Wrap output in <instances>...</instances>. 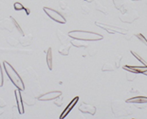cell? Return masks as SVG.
Masks as SVG:
<instances>
[{"label": "cell", "mask_w": 147, "mask_h": 119, "mask_svg": "<svg viewBox=\"0 0 147 119\" xmlns=\"http://www.w3.org/2000/svg\"><path fill=\"white\" fill-rule=\"evenodd\" d=\"M3 66H4V69H5V72H6L7 77L9 78V80L11 81L12 84L15 85L18 89H20V91H24L25 90L24 82L22 81L21 77L15 71V69L12 67L11 64H9L7 62H3Z\"/></svg>", "instance_id": "6da1fadb"}, {"label": "cell", "mask_w": 147, "mask_h": 119, "mask_svg": "<svg viewBox=\"0 0 147 119\" xmlns=\"http://www.w3.org/2000/svg\"><path fill=\"white\" fill-rule=\"evenodd\" d=\"M68 36L73 39H81L85 41H96L103 39V36L98 33L85 30H72L68 32Z\"/></svg>", "instance_id": "7a4b0ae2"}, {"label": "cell", "mask_w": 147, "mask_h": 119, "mask_svg": "<svg viewBox=\"0 0 147 119\" xmlns=\"http://www.w3.org/2000/svg\"><path fill=\"white\" fill-rule=\"evenodd\" d=\"M112 113L116 116H126L132 114V111H129V107H126L125 104H123L121 101H114L111 104Z\"/></svg>", "instance_id": "3957f363"}, {"label": "cell", "mask_w": 147, "mask_h": 119, "mask_svg": "<svg viewBox=\"0 0 147 119\" xmlns=\"http://www.w3.org/2000/svg\"><path fill=\"white\" fill-rule=\"evenodd\" d=\"M95 24L103 29L104 30L108 31L109 33L110 34H115V33H119V34H122V35H126L128 34L129 30L127 29H123V27H117V26H114V25H109V24H106V23H102V22H99V21H96Z\"/></svg>", "instance_id": "277c9868"}, {"label": "cell", "mask_w": 147, "mask_h": 119, "mask_svg": "<svg viewBox=\"0 0 147 119\" xmlns=\"http://www.w3.org/2000/svg\"><path fill=\"white\" fill-rule=\"evenodd\" d=\"M43 11L46 13L51 19H53L55 22H58V23H61V24H64L66 22L65 17H64L61 13H59L58 11L54 10L53 8H50V7H43Z\"/></svg>", "instance_id": "5b68a950"}, {"label": "cell", "mask_w": 147, "mask_h": 119, "mask_svg": "<svg viewBox=\"0 0 147 119\" xmlns=\"http://www.w3.org/2000/svg\"><path fill=\"white\" fill-rule=\"evenodd\" d=\"M139 13L136 10H130V11H126L125 13L119 15V18L121 19V22L124 23H132L133 21H135L136 19L139 18Z\"/></svg>", "instance_id": "8992f818"}, {"label": "cell", "mask_w": 147, "mask_h": 119, "mask_svg": "<svg viewBox=\"0 0 147 119\" xmlns=\"http://www.w3.org/2000/svg\"><path fill=\"white\" fill-rule=\"evenodd\" d=\"M63 94L61 91H53V92H49V93L42 94L38 96V100L40 102H47V101H52L56 99L58 96Z\"/></svg>", "instance_id": "52a82bcc"}, {"label": "cell", "mask_w": 147, "mask_h": 119, "mask_svg": "<svg viewBox=\"0 0 147 119\" xmlns=\"http://www.w3.org/2000/svg\"><path fill=\"white\" fill-rule=\"evenodd\" d=\"M20 89H16L15 90V96H16V101H17V107H18V111L20 114H24L25 110H24V104H23V100H22V95L20 93Z\"/></svg>", "instance_id": "ba28073f"}, {"label": "cell", "mask_w": 147, "mask_h": 119, "mask_svg": "<svg viewBox=\"0 0 147 119\" xmlns=\"http://www.w3.org/2000/svg\"><path fill=\"white\" fill-rule=\"evenodd\" d=\"M79 111L84 113V114H89L91 116H94L96 114V107L93 106L91 104H87L86 103H81V104L79 105Z\"/></svg>", "instance_id": "9c48e42d"}, {"label": "cell", "mask_w": 147, "mask_h": 119, "mask_svg": "<svg viewBox=\"0 0 147 119\" xmlns=\"http://www.w3.org/2000/svg\"><path fill=\"white\" fill-rule=\"evenodd\" d=\"M13 27H15L13 25V22L9 18H5L3 20H0V29H6L7 31H13Z\"/></svg>", "instance_id": "30bf717a"}, {"label": "cell", "mask_w": 147, "mask_h": 119, "mask_svg": "<svg viewBox=\"0 0 147 119\" xmlns=\"http://www.w3.org/2000/svg\"><path fill=\"white\" fill-rule=\"evenodd\" d=\"M0 52L3 53H13V54H31L32 51L30 49H7V48H0Z\"/></svg>", "instance_id": "8fae6325"}, {"label": "cell", "mask_w": 147, "mask_h": 119, "mask_svg": "<svg viewBox=\"0 0 147 119\" xmlns=\"http://www.w3.org/2000/svg\"><path fill=\"white\" fill-rule=\"evenodd\" d=\"M125 70L127 71H131L135 73H145L147 72V66L144 65V66H129V65H125L123 67Z\"/></svg>", "instance_id": "7c38bea8"}, {"label": "cell", "mask_w": 147, "mask_h": 119, "mask_svg": "<svg viewBox=\"0 0 147 119\" xmlns=\"http://www.w3.org/2000/svg\"><path fill=\"white\" fill-rule=\"evenodd\" d=\"M33 39V36L31 34H28V35H22L20 39H18V42L21 44L23 47H28L31 44V41Z\"/></svg>", "instance_id": "4fadbf2b"}, {"label": "cell", "mask_w": 147, "mask_h": 119, "mask_svg": "<svg viewBox=\"0 0 147 119\" xmlns=\"http://www.w3.org/2000/svg\"><path fill=\"white\" fill-rule=\"evenodd\" d=\"M113 3H114V7L117 9H119L121 12V14L128 11L126 8V0H113Z\"/></svg>", "instance_id": "5bb4252c"}, {"label": "cell", "mask_w": 147, "mask_h": 119, "mask_svg": "<svg viewBox=\"0 0 147 119\" xmlns=\"http://www.w3.org/2000/svg\"><path fill=\"white\" fill-rule=\"evenodd\" d=\"M126 103H134V104H146L147 103V97L144 95L141 96H135L126 100Z\"/></svg>", "instance_id": "9a60e30c"}, {"label": "cell", "mask_w": 147, "mask_h": 119, "mask_svg": "<svg viewBox=\"0 0 147 119\" xmlns=\"http://www.w3.org/2000/svg\"><path fill=\"white\" fill-rule=\"evenodd\" d=\"M46 52V63L49 68V70H53V52L52 48H48L47 50H45Z\"/></svg>", "instance_id": "2e32d148"}, {"label": "cell", "mask_w": 147, "mask_h": 119, "mask_svg": "<svg viewBox=\"0 0 147 119\" xmlns=\"http://www.w3.org/2000/svg\"><path fill=\"white\" fill-rule=\"evenodd\" d=\"M70 43L72 44V46H75V47H76V48H83V49H86L89 46V44L86 43L85 40L76 39H74L73 40H71Z\"/></svg>", "instance_id": "e0dca14e"}, {"label": "cell", "mask_w": 147, "mask_h": 119, "mask_svg": "<svg viewBox=\"0 0 147 119\" xmlns=\"http://www.w3.org/2000/svg\"><path fill=\"white\" fill-rule=\"evenodd\" d=\"M71 46H72V44L70 42L63 44L61 47L59 48L58 52L61 55H63V56H67V55L69 54V50H70Z\"/></svg>", "instance_id": "ac0fdd59"}, {"label": "cell", "mask_w": 147, "mask_h": 119, "mask_svg": "<svg viewBox=\"0 0 147 119\" xmlns=\"http://www.w3.org/2000/svg\"><path fill=\"white\" fill-rule=\"evenodd\" d=\"M56 36H57V39H59V41L61 42L62 44H64V43H68L70 42V41H68V39H69V36L64 34L63 31L57 29L56 30Z\"/></svg>", "instance_id": "d6986e66"}, {"label": "cell", "mask_w": 147, "mask_h": 119, "mask_svg": "<svg viewBox=\"0 0 147 119\" xmlns=\"http://www.w3.org/2000/svg\"><path fill=\"white\" fill-rule=\"evenodd\" d=\"M78 99H79V98H78V97H76L75 99H74L73 101H72V102L70 103V104H68V106L65 108V110H64V112L62 114V116H60V118H63V117H65V116H66V114L69 113V112H70L71 111V110H72V108L74 107V106H75V105H76V102H77V101H78Z\"/></svg>", "instance_id": "ffe728a7"}, {"label": "cell", "mask_w": 147, "mask_h": 119, "mask_svg": "<svg viewBox=\"0 0 147 119\" xmlns=\"http://www.w3.org/2000/svg\"><path fill=\"white\" fill-rule=\"evenodd\" d=\"M95 9H96V10L99 11V12H101V13H103L104 15H108V14H109L108 9L106 8V7L103 6V5L101 4L100 2H98V1L95 2Z\"/></svg>", "instance_id": "44dd1931"}, {"label": "cell", "mask_w": 147, "mask_h": 119, "mask_svg": "<svg viewBox=\"0 0 147 119\" xmlns=\"http://www.w3.org/2000/svg\"><path fill=\"white\" fill-rule=\"evenodd\" d=\"M115 68L116 67H115L113 64L106 62L102 66V68H101V71L102 72H113V71H115Z\"/></svg>", "instance_id": "7402d4cb"}, {"label": "cell", "mask_w": 147, "mask_h": 119, "mask_svg": "<svg viewBox=\"0 0 147 119\" xmlns=\"http://www.w3.org/2000/svg\"><path fill=\"white\" fill-rule=\"evenodd\" d=\"M86 49H87V53H88V55L90 57L95 56V55L96 54V52H98V49H96V47H95V46H93V45H89Z\"/></svg>", "instance_id": "603a6c76"}, {"label": "cell", "mask_w": 147, "mask_h": 119, "mask_svg": "<svg viewBox=\"0 0 147 119\" xmlns=\"http://www.w3.org/2000/svg\"><path fill=\"white\" fill-rule=\"evenodd\" d=\"M10 17V19L12 20V22H13V25H14V27H16V29H18V31L20 32V33L21 34V35H24V31H23V29H21V27L20 26V24H18V23L17 22V20L15 19V18H14L13 17Z\"/></svg>", "instance_id": "cb8c5ba5"}, {"label": "cell", "mask_w": 147, "mask_h": 119, "mask_svg": "<svg viewBox=\"0 0 147 119\" xmlns=\"http://www.w3.org/2000/svg\"><path fill=\"white\" fill-rule=\"evenodd\" d=\"M126 78H127V81L132 82L136 78V73L133 72H131V71H127V72H126Z\"/></svg>", "instance_id": "d4e9b609"}, {"label": "cell", "mask_w": 147, "mask_h": 119, "mask_svg": "<svg viewBox=\"0 0 147 119\" xmlns=\"http://www.w3.org/2000/svg\"><path fill=\"white\" fill-rule=\"evenodd\" d=\"M63 103V96L62 94L60 95V96H58L56 99H54V102H53V104L56 105V106H58V107L62 106Z\"/></svg>", "instance_id": "484cf974"}, {"label": "cell", "mask_w": 147, "mask_h": 119, "mask_svg": "<svg viewBox=\"0 0 147 119\" xmlns=\"http://www.w3.org/2000/svg\"><path fill=\"white\" fill-rule=\"evenodd\" d=\"M7 43L10 45V46H13V47H15V46H17L18 43V40H17L16 39H14L12 38V37H7Z\"/></svg>", "instance_id": "4316f807"}, {"label": "cell", "mask_w": 147, "mask_h": 119, "mask_svg": "<svg viewBox=\"0 0 147 119\" xmlns=\"http://www.w3.org/2000/svg\"><path fill=\"white\" fill-rule=\"evenodd\" d=\"M122 60V56L119 54H116L115 55V65H116V68H119L121 67V62Z\"/></svg>", "instance_id": "83f0119b"}, {"label": "cell", "mask_w": 147, "mask_h": 119, "mask_svg": "<svg viewBox=\"0 0 147 119\" xmlns=\"http://www.w3.org/2000/svg\"><path fill=\"white\" fill-rule=\"evenodd\" d=\"M131 54L133 55V56H134V57L138 60V61H140V62H141V63H142V64H144V65L147 66V62L144 61V60H142V57L140 56V55H138L135 51H133V50H131Z\"/></svg>", "instance_id": "f1b7e54d"}, {"label": "cell", "mask_w": 147, "mask_h": 119, "mask_svg": "<svg viewBox=\"0 0 147 119\" xmlns=\"http://www.w3.org/2000/svg\"><path fill=\"white\" fill-rule=\"evenodd\" d=\"M14 9H15L16 11H20V10H24L25 9V7L23 6V5L20 2H16L14 4Z\"/></svg>", "instance_id": "f546056e"}, {"label": "cell", "mask_w": 147, "mask_h": 119, "mask_svg": "<svg viewBox=\"0 0 147 119\" xmlns=\"http://www.w3.org/2000/svg\"><path fill=\"white\" fill-rule=\"evenodd\" d=\"M81 11H82L83 14L86 15V14L90 13L91 9H90V7L88 6H87V5H82V6H81Z\"/></svg>", "instance_id": "4dcf8cb0"}, {"label": "cell", "mask_w": 147, "mask_h": 119, "mask_svg": "<svg viewBox=\"0 0 147 119\" xmlns=\"http://www.w3.org/2000/svg\"><path fill=\"white\" fill-rule=\"evenodd\" d=\"M59 6H60V8L62 9V10H66L67 8H69L68 7V4L66 3V1H63V0H62L61 2L59 3Z\"/></svg>", "instance_id": "1f68e13d"}, {"label": "cell", "mask_w": 147, "mask_h": 119, "mask_svg": "<svg viewBox=\"0 0 147 119\" xmlns=\"http://www.w3.org/2000/svg\"><path fill=\"white\" fill-rule=\"evenodd\" d=\"M135 36H137V38L139 39H140V40L142 41V43H144V44H145V45L147 46V39L145 38L144 36H142V35L141 33H139V34H136Z\"/></svg>", "instance_id": "d6a6232c"}, {"label": "cell", "mask_w": 147, "mask_h": 119, "mask_svg": "<svg viewBox=\"0 0 147 119\" xmlns=\"http://www.w3.org/2000/svg\"><path fill=\"white\" fill-rule=\"evenodd\" d=\"M4 84V76H3V70H2V65L0 62V87H3Z\"/></svg>", "instance_id": "836d02e7"}, {"label": "cell", "mask_w": 147, "mask_h": 119, "mask_svg": "<svg viewBox=\"0 0 147 119\" xmlns=\"http://www.w3.org/2000/svg\"><path fill=\"white\" fill-rule=\"evenodd\" d=\"M6 106H7V104H6V102H5V100L2 97H0V107L5 108Z\"/></svg>", "instance_id": "e575fe53"}, {"label": "cell", "mask_w": 147, "mask_h": 119, "mask_svg": "<svg viewBox=\"0 0 147 119\" xmlns=\"http://www.w3.org/2000/svg\"><path fill=\"white\" fill-rule=\"evenodd\" d=\"M24 10L26 11V14H27V15H30V9H29V8H26V7H25Z\"/></svg>", "instance_id": "d590c367"}, {"label": "cell", "mask_w": 147, "mask_h": 119, "mask_svg": "<svg viewBox=\"0 0 147 119\" xmlns=\"http://www.w3.org/2000/svg\"><path fill=\"white\" fill-rule=\"evenodd\" d=\"M3 113H4V109L0 107V116H1V114H3Z\"/></svg>", "instance_id": "8d00e7d4"}, {"label": "cell", "mask_w": 147, "mask_h": 119, "mask_svg": "<svg viewBox=\"0 0 147 119\" xmlns=\"http://www.w3.org/2000/svg\"><path fill=\"white\" fill-rule=\"evenodd\" d=\"M86 2H93V0H85Z\"/></svg>", "instance_id": "74e56055"}, {"label": "cell", "mask_w": 147, "mask_h": 119, "mask_svg": "<svg viewBox=\"0 0 147 119\" xmlns=\"http://www.w3.org/2000/svg\"><path fill=\"white\" fill-rule=\"evenodd\" d=\"M132 1H142V0H132Z\"/></svg>", "instance_id": "f35d334b"}]
</instances>
